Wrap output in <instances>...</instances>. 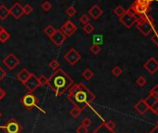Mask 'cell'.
Segmentation results:
<instances>
[{"instance_id": "1", "label": "cell", "mask_w": 158, "mask_h": 133, "mask_svg": "<svg viewBox=\"0 0 158 133\" xmlns=\"http://www.w3.org/2000/svg\"><path fill=\"white\" fill-rule=\"evenodd\" d=\"M67 99L71 103L81 111L86 109L94 100L95 95L83 83L73 84L68 89Z\"/></svg>"}, {"instance_id": "41", "label": "cell", "mask_w": 158, "mask_h": 133, "mask_svg": "<svg viewBox=\"0 0 158 133\" xmlns=\"http://www.w3.org/2000/svg\"><path fill=\"white\" fill-rule=\"evenodd\" d=\"M6 76H7V72L0 66V81H2L6 77Z\"/></svg>"}, {"instance_id": "47", "label": "cell", "mask_w": 158, "mask_h": 133, "mask_svg": "<svg viewBox=\"0 0 158 133\" xmlns=\"http://www.w3.org/2000/svg\"><path fill=\"white\" fill-rule=\"evenodd\" d=\"M156 127H158V120H157V122H156Z\"/></svg>"}, {"instance_id": "29", "label": "cell", "mask_w": 158, "mask_h": 133, "mask_svg": "<svg viewBox=\"0 0 158 133\" xmlns=\"http://www.w3.org/2000/svg\"><path fill=\"white\" fill-rule=\"evenodd\" d=\"M65 13H66V15H68L69 17H73V16L76 14V10H75L73 6H71V7H69L68 9H66Z\"/></svg>"}, {"instance_id": "27", "label": "cell", "mask_w": 158, "mask_h": 133, "mask_svg": "<svg viewBox=\"0 0 158 133\" xmlns=\"http://www.w3.org/2000/svg\"><path fill=\"white\" fill-rule=\"evenodd\" d=\"M114 14H115L116 16L121 17V16L126 12V10H125L124 7H122V6H117V7L114 9Z\"/></svg>"}, {"instance_id": "35", "label": "cell", "mask_w": 158, "mask_h": 133, "mask_svg": "<svg viewBox=\"0 0 158 133\" xmlns=\"http://www.w3.org/2000/svg\"><path fill=\"white\" fill-rule=\"evenodd\" d=\"M79 22H80L82 24H87L88 23H89V17L87 14H83L80 18H79Z\"/></svg>"}, {"instance_id": "12", "label": "cell", "mask_w": 158, "mask_h": 133, "mask_svg": "<svg viewBox=\"0 0 158 133\" xmlns=\"http://www.w3.org/2000/svg\"><path fill=\"white\" fill-rule=\"evenodd\" d=\"M49 38H50V40L52 41V43L56 47H60L65 42V40H66L67 37L65 36V35L60 29H58V30H56V32L54 33V35L51 37H49Z\"/></svg>"}, {"instance_id": "42", "label": "cell", "mask_w": 158, "mask_h": 133, "mask_svg": "<svg viewBox=\"0 0 158 133\" xmlns=\"http://www.w3.org/2000/svg\"><path fill=\"white\" fill-rule=\"evenodd\" d=\"M152 41L158 47V31L157 32H155V34L152 35Z\"/></svg>"}, {"instance_id": "39", "label": "cell", "mask_w": 158, "mask_h": 133, "mask_svg": "<svg viewBox=\"0 0 158 133\" xmlns=\"http://www.w3.org/2000/svg\"><path fill=\"white\" fill-rule=\"evenodd\" d=\"M150 110L153 113V114H158V101L150 108Z\"/></svg>"}, {"instance_id": "33", "label": "cell", "mask_w": 158, "mask_h": 133, "mask_svg": "<svg viewBox=\"0 0 158 133\" xmlns=\"http://www.w3.org/2000/svg\"><path fill=\"white\" fill-rule=\"evenodd\" d=\"M136 83H137V85H138L139 87H143V86H145V85H146L147 80L145 79V77H139L136 80Z\"/></svg>"}, {"instance_id": "31", "label": "cell", "mask_w": 158, "mask_h": 133, "mask_svg": "<svg viewBox=\"0 0 158 133\" xmlns=\"http://www.w3.org/2000/svg\"><path fill=\"white\" fill-rule=\"evenodd\" d=\"M101 50H102V48L98 44H94L90 47V52H92L93 54H98L101 52Z\"/></svg>"}, {"instance_id": "11", "label": "cell", "mask_w": 158, "mask_h": 133, "mask_svg": "<svg viewBox=\"0 0 158 133\" xmlns=\"http://www.w3.org/2000/svg\"><path fill=\"white\" fill-rule=\"evenodd\" d=\"M23 85L25 86V88L28 89L29 92H34L35 89H38V87H40L38 83V78L34 74H31L30 77L25 81Z\"/></svg>"}, {"instance_id": "17", "label": "cell", "mask_w": 158, "mask_h": 133, "mask_svg": "<svg viewBox=\"0 0 158 133\" xmlns=\"http://www.w3.org/2000/svg\"><path fill=\"white\" fill-rule=\"evenodd\" d=\"M30 76H31V73H30L27 69L23 68V70H21V71L18 73V75L16 76V78H17L21 83L24 84L25 81L30 77Z\"/></svg>"}, {"instance_id": "45", "label": "cell", "mask_w": 158, "mask_h": 133, "mask_svg": "<svg viewBox=\"0 0 158 133\" xmlns=\"http://www.w3.org/2000/svg\"><path fill=\"white\" fill-rule=\"evenodd\" d=\"M3 30H4V28H3V27L1 26V24H0V33H1V32H2Z\"/></svg>"}, {"instance_id": "34", "label": "cell", "mask_w": 158, "mask_h": 133, "mask_svg": "<svg viewBox=\"0 0 158 133\" xmlns=\"http://www.w3.org/2000/svg\"><path fill=\"white\" fill-rule=\"evenodd\" d=\"M51 4L48 2V1H45L44 3H42V5H41V9L44 10V11H48V10H51Z\"/></svg>"}, {"instance_id": "22", "label": "cell", "mask_w": 158, "mask_h": 133, "mask_svg": "<svg viewBox=\"0 0 158 133\" xmlns=\"http://www.w3.org/2000/svg\"><path fill=\"white\" fill-rule=\"evenodd\" d=\"M56 32V29L52 26V25H48L45 29H44V33L48 36V37H51L54 33Z\"/></svg>"}, {"instance_id": "40", "label": "cell", "mask_w": 158, "mask_h": 133, "mask_svg": "<svg viewBox=\"0 0 158 133\" xmlns=\"http://www.w3.org/2000/svg\"><path fill=\"white\" fill-rule=\"evenodd\" d=\"M150 94H152L154 96H156L158 98V85H155L150 91Z\"/></svg>"}, {"instance_id": "32", "label": "cell", "mask_w": 158, "mask_h": 133, "mask_svg": "<svg viewBox=\"0 0 158 133\" xmlns=\"http://www.w3.org/2000/svg\"><path fill=\"white\" fill-rule=\"evenodd\" d=\"M33 10H34L33 7H32L31 5H29V4H26V5L23 7V14H25V15H28V14L32 13Z\"/></svg>"}, {"instance_id": "48", "label": "cell", "mask_w": 158, "mask_h": 133, "mask_svg": "<svg viewBox=\"0 0 158 133\" xmlns=\"http://www.w3.org/2000/svg\"><path fill=\"white\" fill-rule=\"evenodd\" d=\"M149 1H151V2H152V0H149Z\"/></svg>"}, {"instance_id": "15", "label": "cell", "mask_w": 158, "mask_h": 133, "mask_svg": "<svg viewBox=\"0 0 158 133\" xmlns=\"http://www.w3.org/2000/svg\"><path fill=\"white\" fill-rule=\"evenodd\" d=\"M103 13V10H102V8L98 5H93L89 10V14L94 19V20H98Z\"/></svg>"}, {"instance_id": "3", "label": "cell", "mask_w": 158, "mask_h": 133, "mask_svg": "<svg viewBox=\"0 0 158 133\" xmlns=\"http://www.w3.org/2000/svg\"><path fill=\"white\" fill-rule=\"evenodd\" d=\"M136 27L143 35L147 36L154 30L155 24L152 17H150L149 15H145V16H141L140 19L137 21Z\"/></svg>"}, {"instance_id": "6", "label": "cell", "mask_w": 158, "mask_h": 133, "mask_svg": "<svg viewBox=\"0 0 158 133\" xmlns=\"http://www.w3.org/2000/svg\"><path fill=\"white\" fill-rule=\"evenodd\" d=\"M139 19H140V16H138L137 14H135L130 9L126 10V12L121 17H119L120 23L128 29L131 28Z\"/></svg>"}, {"instance_id": "44", "label": "cell", "mask_w": 158, "mask_h": 133, "mask_svg": "<svg viewBox=\"0 0 158 133\" xmlns=\"http://www.w3.org/2000/svg\"><path fill=\"white\" fill-rule=\"evenodd\" d=\"M149 133H158V127H155L151 132H149Z\"/></svg>"}, {"instance_id": "14", "label": "cell", "mask_w": 158, "mask_h": 133, "mask_svg": "<svg viewBox=\"0 0 158 133\" xmlns=\"http://www.w3.org/2000/svg\"><path fill=\"white\" fill-rule=\"evenodd\" d=\"M10 15H11L14 19H20L23 15V7L20 3H15L10 9Z\"/></svg>"}, {"instance_id": "43", "label": "cell", "mask_w": 158, "mask_h": 133, "mask_svg": "<svg viewBox=\"0 0 158 133\" xmlns=\"http://www.w3.org/2000/svg\"><path fill=\"white\" fill-rule=\"evenodd\" d=\"M6 91L3 89H1V88H0V100H2L5 96H6Z\"/></svg>"}, {"instance_id": "46", "label": "cell", "mask_w": 158, "mask_h": 133, "mask_svg": "<svg viewBox=\"0 0 158 133\" xmlns=\"http://www.w3.org/2000/svg\"><path fill=\"white\" fill-rule=\"evenodd\" d=\"M1 117H2V113L0 112V118H1Z\"/></svg>"}, {"instance_id": "30", "label": "cell", "mask_w": 158, "mask_h": 133, "mask_svg": "<svg viewBox=\"0 0 158 133\" xmlns=\"http://www.w3.org/2000/svg\"><path fill=\"white\" fill-rule=\"evenodd\" d=\"M122 73H123V70L119 67V66H115V67H114L113 68V70H112V74L114 76V77H120L121 75H122Z\"/></svg>"}, {"instance_id": "13", "label": "cell", "mask_w": 158, "mask_h": 133, "mask_svg": "<svg viewBox=\"0 0 158 133\" xmlns=\"http://www.w3.org/2000/svg\"><path fill=\"white\" fill-rule=\"evenodd\" d=\"M143 66L151 75H153L158 70V61L154 58H150Z\"/></svg>"}, {"instance_id": "37", "label": "cell", "mask_w": 158, "mask_h": 133, "mask_svg": "<svg viewBox=\"0 0 158 133\" xmlns=\"http://www.w3.org/2000/svg\"><path fill=\"white\" fill-rule=\"evenodd\" d=\"M92 124V121L89 118V117H86L82 120V126L86 127H90V125Z\"/></svg>"}, {"instance_id": "16", "label": "cell", "mask_w": 158, "mask_h": 133, "mask_svg": "<svg viewBox=\"0 0 158 133\" xmlns=\"http://www.w3.org/2000/svg\"><path fill=\"white\" fill-rule=\"evenodd\" d=\"M134 108H135V110H136L139 114H145V113L150 109L149 106L147 105V103L145 102L144 100H140L137 104H135Z\"/></svg>"}, {"instance_id": "7", "label": "cell", "mask_w": 158, "mask_h": 133, "mask_svg": "<svg viewBox=\"0 0 158 133\" xmlns=\"http://www.w3.org/2000/svg\"><path fill=\"white\" fill-rule=\"evenodd\" d=\"M0 128L6 133H21L23 129V126L14 118L10 119L4 126H0Z\"/></svg>"}, {"instance_id": "28", "label": "cell", "mask_w": 158, "mask_h": 133, "mask_svg": "<svg viewBox=\"0 0 158 133\" xmlns=\"http://www.w3.org/2000/svg\"><path fill=\"white\" fill-rule=\"evenodd\" d=\"M38 78V83H39V86H41V87H45V86H47L48 85V78H47L45 76H40L39 77H37Z\"/></svg>"}, {"instance_id": "8", "label": "cell", "mask_w": 158, "mask_h": 133, "mask_svg": "<svg viewBox=\"0 0 158 133\" xmlns=\"http://www.w3.org/2000/svg\"><path fill=\"white\" fill-rule=\"evenodd\" d=\"M63 58L68 63H70L71 65H74L75 63H77L79 61V60L81 59V55L75 48H72L64 54Z\"/></svg>"}, {"instance_id": "4", "label": "cell", "mask_w": 158, "mask_h": 133, "mask_svg": "<svg viewBox=\"0 0 158 133\" xmlns=\"http://www.w3.org/2000/svg\"><path fill=\"white\" fill-rule=\"evenodd\" d=\"M21 103L23 104V106H24L29 111L35 107V108H38L43 114L47 113L45 110H43L42 108L39 107V105H38V99L34 94V92H29L28 91L25 95H23V97L21 99Z\"/></svg>"}, {"instance_id": "25", "label": "cell", "mask_w": 158, "mask_h": 133, "mask_svg": "<svg viewBox=\"0 0 158 133\" xmlns=\"http://www.w3.org/2000/svg\"><path fill=\"white\" fill-rule=\"evenodd\" d=\"M83 30H84V32H85L86 34L90 35V34L95 30V28H94V26H93L90 23H88L87 24H85V25H84Z\"/></svg>"}, {"instance_id": "2", "label": "cell", "mask_w": 158, "mask_h": 133, "mask_svg": "<svg viewBox=\"0 0 158 133\" xmlns=\"http://www.w3.org/2000/svg\"><path fill=\"white\" fill-rule=\"evenodd\" d=\"M73 84V80L60 68L53 72L48 82V86L51 89L56 97L63 95Z\"/></svg>"}, {"instance_id": "18", "label": "cell", "mask_w": 158, "mask_h": 133, "mask_svg": "<svg viewBox=\"0 0 158 133\" xmlns=\"http://www.w3.org/2000/svg\"><path fill=\"white\" fill-rule=\"evenodd\" d=\"M9 15H10V9L5 5L0 6V20L1 21L6 20Z\"/></svg>"}, {"instance_id": "10", "label": "cell", "mask_w": 158, "mask_h": 133, "mask_svg": "<svg viewBox=\"0 0 158 133\" xmlns=\"http://www.w3.org/2000/svg\"><path fill=\"white\" fill-rule=\"evenodd\" d=\"M20 60L12 53H10L8 56L5 57V59L3 60V63L6 67H8L10 70H13L16 66H18L20 64Z\"/></svg>"}, {"instance_id": "24", "label": "cell", "mask_w": 158, "mask_h": 133, "mask_svg": "<svg viewBox=\"0 0 158 133\" xmlns=\"http://www.w3.org/2000/svg\"><path fill=\"white\" fill-rule=\"evenodd\" d=\"M81 110L79 109V108H77V107H75V106H73L72 109H71V111H70V114L73 116V117H74V118H77L79 115H80V114H81Z\"/></svg>"}, {"instance_id": "23", "label": "cell", "mask_w": 158, "mask_h": 133, "mask_svg": "<svg viewBox=\"0 0 158 133\" xmlns=\"http://www.w3.org/2000/svg\"><path fill=\"white\" fill-rule=\"evenodd\" d=\"M82 77H83L85 79H87V80H90V79L94 77V73H93L90 69L87 68V69L82 73Z\"/></svg>"}, {"instance_id": "20", "label": "cell", "mask_w": 158, "mask_h": 133, "mask_svg": "<svg viewBox=\"0 0 158 133\" xmlns=\"http://www.w3.org/2000/svg\"><path fill=\"white\" fill-rule=\"evenodd\" d=\"M144 101H145V102L147 103V105L149 106V108H151V107L158 101V98H157L156 96L152 95V94H150Z\"/></svg>"}, {"instance_id": "26", "label": "cell", "mask_w": 158, "mask_h": 133, "mask_svg": "<svg viewBox=\"0 0 158 133\" xmlns=\"http://www.w3.org/2000/svg\"><path fill=\"white\" fill-rule=\"evenodd\" d=\"M48 66H49V68L52 69L53 71H56L60 68V63L57 60H52L49 63H48Z\"/></svg>"}, {"instance_id": "21", "label": "cell", "mask_w": 158, "mask_h": 133, "mask_svg": "<svg viewBox=\"0 0 158 133\" xmlns=\"http://www.w3.org/2000/svg\"><path fill=\"white\" fill-rule=\"evenodd\" d=\"M10 33H8L5 29H4L1 33H0V42H1V43L7 42V41L10 39Z\"/></svg>"}, {"instance_id": "38", "label": "cell", "mask_w": 158, "mask_h": 133, "mask_svg": "<svg viewBox=\"0 0 158 133\" xmlns=\"http://www.w3.org/2000/svg\"><path fill=\"white\" fill-rule=\"evenodd\" d=\"M88 127H84V126H80V127H78L77 129H76V133H88Z\"/></svg>"}, {"instance_id": "9", "label": "cell", "mask_w": 158, "mask_h": 133, "mask_svg": "<svg viewBox=\"0 0 158 133\" xmlns=\"http://www.w3.org/2000/svg\"><path fill=\"white\" fill-rule=\"evenodd\" d=\"M60 30L65 35L66 37H70V36H72L76 32L77 26L72 21L68 20V21H66L63 23V25L60 28Z\"/></svg>"}, {"instance_id": "5", "label": "cell", "mask_w": 158, "mask_h": 133, "mask_svg": "<svg viewBox=\"0 0 158 133\" xmlns=\"http://www.w3.org/2000/svg\"><path fill=\"white\" fill-rule=\"evenodd\" d=\"M150 4L151 1H149V0H136L129 9L135 14L141 17L148 15L150 11Z\"/></svg>"}, {"instance_id": "19", "label": "cell", "mask_w": 158, "mask_h": 133, "mask_svg": "<svg viewBox=\"0 0 158 133\" xmlns=\"http://www.w3.org/2000/svg\"><path fill=\"white\" fill-rule=\"evenodd\" d=\"M92 133H115L114 130H111V129H109L105 125H104V123H102V125H100Z\"/></svg>"}, {"instance_id": "36", "label": "cell", "mask_w": 158, "mask_h": 133, "mask_svg": "<svg viewBox=\"0 0 158 133\" xmlns=\"http://www.w3.org/2000/svg\"><path fill=\"white\" fill-rule=\"evenodd\" d=\"M104 125H105L109 129H111V130H114V127H115V123H114L113 120H108V121L104 122Z\"/></svg>"}]
</instances>
